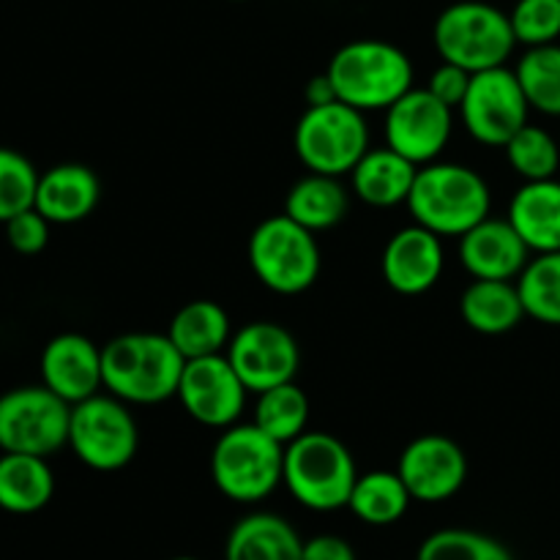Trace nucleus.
<instances>
[{"label":"nucleus","instance_id":"nucleus-1","mask_svg":"<svg viewBox=\"0 0 560 560\" xmlns=\"http://www.w3.org/2000/svg\"><path fill=\"white\" fill-rule=\"evenodd\" d=\"M186 359L167 334H120L102 348V381L126 405L178 397Z\"/></svg>","mask_w":560,"mask_h":560},{"label":"nucleus","instance_id":"nucleus-2","mask_svg":"<svg viewBox=\"0 0 560 560\" xmlns=\"http://www.w3.org/2000/svg\"><path fill=\"white\" fill-rule=\"evenodd\" d=\"M339 102L375 113L388 109L413 88V63L408 55L383 38H355L339 47L326 69Z\"/></svg>","mask_w":560,"mask_h":560},{"label":"nucleus","instance_id":"nucleus-3","mask_svg":"<svg viewBox=\"0 0 560 560\" xmlns=\"http://www.w3.org/2000/svg\"><path fill=\"white\" fill-rule=\"evenodd\" d=\"M405 206L413 222L435 235H465L490 217L492 195L476 170L452 162H430L419 167Z\"/></svg>","mask_w":560,"mask_h":560},{"label":"nucleus","instance_id":"nucleus-4","mask_svg":"<svg viewBox=\"0 0 560 560\" xmlns=\"http://www.w3.org/2000/svg\"><path fill=\"white\" fill-rule=\"evenodd\" d=\"M359 470L350 448L328 432H304L284 446L282 485L312 512L348 509Z\"/></svg>","mask_w":560,"mask_h":560},{"label":"nucleus","instance_id":"nucleus-5","mask_svg":"<svg viewBox=\"0 0 560 560\" xmlns=\"http://www.w3.org/2000/svg\"><path fill=\"white\" fill-rule=\"evenodd\" d=\"M432 42L441 60L463 66L470 74L506 66L517 47L506 11L485 0H459L446 5L432 27Z\"/></svg>","mask_w":560,"mask_h":560},{"label":"nucleus","instance_id":"nucleus-6","mask_svg":"<svg viewBox=\"0 0 560 560\" xmlns=\"http://www.w3.org/2000/svg\"><path fill=\"white\" fill-rule=\"evenodd\" d=\"M284 446L252 424L222 430L211 452V479L235 503H260L282 485Z\"/></svg>","mask_w":560,"mask_h":560},{"label":"nucleus","instance_id":"nucleus-7","mask_svg":"<svg viewBox=\"0 0 560 560\" xmlns=\"http://www.w3.org/2000/svg\"><path fill=\"white\" fill-rule=\"evenodd\" d=\"M249 266L260 284L279 295H299L320 277V246L312 230L293 222L288 213L268 217L252 230Z\"/></svg>","mask_w":560,"mask_h":560},{"label":"nucleus","instance_id":"nucleus-8","mask_svg":"<svg viewBox=\"0 0 560 560\" xmlns=\"http://www.w3.org/2000/svg\"><path fill=\"white\" fill-rule=\"evenodd\" d=\"M293 148L310 173L342 178L370 151V126L364 113L350 104H317L306 107L295 124Z\"/></svg>","mask_w":560,"mask_h":560},{"label":"nucleus","instance_id":"nucleus-9","mask_svg":"<svg viewBox=\"0 0 560 560\" xmlns=\"http://www.w3.org/2000/svg\"><path fill=\"white\" fill-rule=\"evenodd\" d=\"M137 446L140 432L124 399L93 394L71 405L69 448L82 465L98 474H113L135 459Z\"/></svg>","mask_w":560,"mask_h":560},{"label":"nucleus","instance_id":"nucleus-10","mask_svg":"<svg viewBox=\"0 0 560 560\" xmlns=\"http://www.w3.org/2000/svg\"><path fill=\"white\" fill-rule=\"evenodd\" d=\"M71 405L47 386L0 394V452L52 457L69 446Z\"/></svg>","mask_w":560,"mask_h":560},{"label":"nucleus","instance_id":"nucleus-11","mask_svg":"<svg viewBox=\"0 0 560 560\" xmlns=\"http://www.w3.org/2000/svg\"><path fill=\"white\" fill-rule=\"evenodd\" d=\"M530 104L525 98L514 69L476 71L470 88L459 104V118L465 131L476 142L490 148H503L525 124H528Z\"/></svg>","mask_w":560,"mask_h":560},{"label":"nucleus","instance_id":"nucleus-12","mask_svg":"<svg viewBox=\"0 0 560 560\" xmlns=\"http://www.w3.org/2000/svg\"><path fill=\"white\" fill-rule=\"evenodd\" d=\"M224 355L244 386L255 394L290 383L301 364V350L293 334L271 320H255L238 328Z\"/></svg>","mask_w":560,"mask_h":560},{"label":"nucleus","instance_id":"nucleus-13","mask_svg":"<svg viewBox=\"0 0 560 560\" xmlns=\"http://www.w3.org/2000/svg\"><path fill=\"white\" fill-rule=\"evenodd\" d=\"M249 388L233 370L224 353L189 359L178 386V399L186 413L202 427L228 430L238 424Z\"/></svg>","mask_w":560,"mask_h":560},{"label":"nucleus","instance_id":"nucleus-14","mask_svg":"<svg viewBox=\"0 0 560 560\" xmlns=\"http://www.w3.org/2000/svg\"><path fill=\"white\" fill-rule=\"evenodd\" d=\"M452 129L454 109L427 88H410L386 109V145L419 167L441 156Z\"/></svg>","mask_w":560,"mask_h":560},{"label":"nucleus","instance_id":"nucleus-15","mask_svg":"<svg viewBox=\"0 0 560 560\" xmlns=\"http://www.w3.org/2000/svg\"><path fill=\"white\" fill-rule=\"evenodd\" d=\"M397 474L402 476L413 501L443 503L463 490L468 479V457L457 441L432 432L405 446Z\"/></svg>","mask_w":560,"mask_h":560},{"label":"nucleus","instance_id":"nucleus-16","mask_svg":"<svg viewBox=\"0 0 560 560\" xmlns=\"http://www.w3.org/2000/svg\"><path fill=\"white\" fill-rule=\"evenodd\" d=\"M441 235L421 224H410L388 238L381 257V271L388 288L399 295H421L438 284L443 273Z\"/></svg>","mask_w":560,"mask_h":560},{"label":"nucleus","instance_id":"nucleus-17","mask_svg":"<svg viewBox=\"0 0 560 560\" xmlns=\"http://www.w3.org/2000/svg\"><path fill=\"white\" fill-rule=\"evenodd\" d=\"M42 383L69 405L98 394L102 381V348L82 334H58L42 350Z\"/></svg>","mask_w":560,"mask_h":560},{"label":"nucleus","instance_id":"nucleus-18","mask_svg":"<svg viewBox=\"0 0 560 560\" xmlns=\"http://www.w3.org/2000/svg\"><path fill=\"white\" fill-rule=\"evenodd\" d=\"M459 260L474 279H517L530 249L509 219H490L459 235Z\"/></svg>","mask_w":560,"mask_h":560},{"label":"nucleus","instance_id":"nucleus-19","mask_svg":"<svg viewBox=\"0 0 560 560\" xmlns=\"http://www.w3.org/2000/svg\"><path fill=\"white\" fill-rule=\"evenodd\" d=\"M98 197H102L98 175L85 164L66 162L38 175L33 208L52 224H77L96 211Z\"/></svg>","mask_w":560,"mask_h":560},{"label":"nucleus","instance_id":"nucleus-20","mask_svg":"<svg viewBox=\"0 0 560 560\" xmlns=\"http://www.w3.org/2000/svg\"><path fill=\"white\" fill-rule=\"evenodd\" d=\"M506 219L530 252H560V180H525L509 202Z\"/></svg>","mask_w":560,"mask_h":560},{"label":"nucleus","instance_id":"nucleus-21","mask_svg":"<svg viewBox=\"0 0 560 560\" xmlns=\"http://www.w3.org/2000/svg\"><path fill=\"white\" fill-rule=\"evenodd\" d=\"M419 164L394 148H370L350 173V186L361 202L372 208H394L408 202Z\"/></svg>","mask_w":560,"mask_h":560},{"label":"nucleus","instance_id":"nucleus-22","mask_svg":"<svg viewBox=\"0 0 560 560\" xmlns=\"http://www.w3.org/2000/svg\"><path fill=\"white\" fill-rule=\"evenodd\" d=\"M224 560H304V539L279 514H246L230 530Z\"/></svg>","mask_w":560,"mask_h":560},{"label":"nucleus","instance_id":"nucleus-23","mask_svg":"<svg viewBox=\"0 0 560 560\" xmlns=\"http://www.w3.org/2000/svg\"><path fill=\"white\" fill-rule=\"evenodd\" d=\"M459 315L465 326L487 337L514 331L523 317H528L517 282H506V279H474L459 299Z\"/></svg>","mask_w":560,"mask_h":560},{"label":"nucleus","instance_id":"nucleus-24","mask_svg":"<svg viewBox=\"0 0 560 560\" xmlns=\"http://www.w3.org/2000/svg\"><path fill=\"white\" fill-rule=\"evenodd\" d=\"M55 476L47 457L0 454V509L9 514H36L52 501Z\"/></svg>","mask_w":560,"mask_h":560},{"label":"nucleus","instance_id":"nucleus-25","mask_svg":"<svg viewBox=\"0 0 560 560\" xmlns=\"http://www.w3.org/2000/svg\"><path fill=\"white\" fill-rule=\"evenodd\" d=\"M167 337L184 359H202V355H219L228 350L233 331L230 317L217 301H189L173 315L167 326Z\"/></svg>","mask_w":560,"mask_h":560},{"label":"nucleus","instance_id":"nucleus-26","mask_svg":"<svg viewBox=\"0 0 560 560\" xmlns=\"http://www.w3.org/2000/svg\"><path fill=\"white\" fill-rule=\"evenodd\" d=\"M350 195L334 175L310 173L295 180L284 200V213L312 233L331 230L348 217Z\"/></svg>","mask_w":560,"mask_h":560},{"label":"nucleus","instance_id":"nucleus-27","mask_svg":"<svg viewBox=\"0 0 560 560\" xmlns=\"http://www.w3.org/2000/svg\"><path fill=\"white\" fill-rule=\"evenodd\" d=\"M410 492L397 470H370L359 474L353 492H350L348 509L366 525H394L405 517L410 506Z\"/></svg>","mask_w":560,"mask_h":560},{"label":"nucleus","instance_id":"nucleus-28","mask_svg":"<svg viewBox=\"0 0 560 560\" xmlns=\"http://www.w3.org/2000/svg\"><path fill=\"white\" fill-rule=\"evenodd\" d=\"M255 424L282 446L301 438L310 424V397L293 381L257 394Z\"/></svg>","mask_w":560,"mask_h":560},{"label":"nucleus","instance_id":"nucleus-29","mask_svg":"<svg viewBox=\"0 0 560 560\" xmlns=\"http://www.w3.org/2000/svg\"><path fill=\"white\" fill-rule=\"evenodd\" d=\"M525 315L536 323L560 328V252L530 257L517 277Z\"/></svg>","mask_w":560,"mask_h":560},{"label":"nucleus","instance_id":"nucleus-30","mask_svg":"<svg viewBox=\"0 0 560 560\" xmlns=\"http://www.w3.org/2000/svg\"><path fill=\"white\" fill-rule=\"evenodd\" d=\"M520 85L530 109L545 113L550 118H560V44L545 47H528L520 58L517 69Z\"/></svg>","mask_w":560,"mask_h":560},{"label":"nucleus","instance_id":"nucleus-31","mask_svg":"<svg viewBox=\"0 0 560 560\" xmlns=\"http://www.w3.org/2000/svg\"><path fill=\"white\" fill-rule=\"evenodd\" d=\"M506 162L523 180L556 178L560 170V145L556 137L541 126L525 124L512 140L503 145Z\"/></svg>","mask_w":560,"mask_h":560},{"label":"nucleus","instance_id":"nucleus-32","mask_svg":"<svg viewBox=\"0 0 560 560\" xmlns=\"http://www.w3.org/2000/svg\"><path fill=\"white\" fill-rule=\"evenodd\" d=\"M416 560H514V556L481 530L443 528L421 541Z\"/></svg>","mask_w":560,"mask_h":560},{"label":"nucleus","instance_id":"nucleus-33","mask_svg":"<svg viewBox=\"0 0 560 560\" xmlns=\"http://www.w3.org/2000/svg\"><path fill=\"white\" fill-rule=\"evenodd\" d=\"M38 170L27 156L14 148L0 145V224L16 213L27 211L36 202Z\"/></svg>","mask_w":560,"mask_h":560},{"label":"nucleus","instance_id":"nucleus-34","mask_svg":"<svg viewBox=\"0 0 560 560\" xmlns=\"http://www.w3.org/2000/svg\"><path fill=\"white\" fill-rule=\"evenodd\" d=\"M512 31L523 47H545L560 38V0H517L509 11Z\"/></svg>","mask_w":560,"mask_h":560},{"label":"nucleus","instance_id":"nucleus-35","mask_svg":"<svg viewBox=\"0 0 560 560\" xmlns=\"http://www.w3.org/2000/svg\"><path fill=\"white\" fill-rule=\"evenodd\" d=\"M49 219H44L36 208H27V211L16 213L11 217L9 222L3 224L5 228V241H9L11 249L16 255H42L49 244Z\"/></svg>","mask_w":560,"mask_h":560},{"label":"nucleus","instance_id":"nucleus-36","mask_svg":"<svg viewBox=\"0 0 560 560\" xmlns=\"http://www.w3.org/2000/svg\"><path fill=\"white\" fill-rule=\"evenodd\" d=\"M470 77L474 74H470V71H465L463 66H454V63H446V60H443V63L430 74L427 91H430L432 96L441 98L443 104H448L452 109H459V104H463L465 93H468V88H470Z\"/></svg>","mask_w":560,"mask_h":560},{"label":"nucleus","instance_id":"nucleus-37","mask_svg":"<svg viewBox=\"0 0 560 560\" xmlns=\"http://www.w3.org/2000/svg\"><path fill=\"white\" fill-rule=\"evenodd\" d=\"M304 560H355V552L342 536L320 534L304 541Z\"/></svg>","mask_w":560,"mask_h":560},{"label":"nucleus","instance_id":"nucleus-38","mask_svg":"<svg viewBox=\"0 0 560 560\" xmlns=\"http://www.w3.org/2000/svg\"><path fill=\"white\" fill-rule=\"evenodd\" d=\"M304 98H306V107H317V104L339 102L337 93H334V85H331V80H328L326 71H323V74H317V77H312V80L306 82Z\"/></svg>","mask_w":560,"mask_h":560},{"label":"nucleus","instance_id":"nucleus-39","mask_svg":"<svg viewBox=\"0 0 560 560\" xmlns=\"http://www.w3.org/2000/svg\"><path fill=\"white\" fill-rule=\"evenodd\" d=\"M170 560H197V558H191V556H178V558H170Z\"/></svg>","mask_w":560,"mask_h":560},{"label":"nucleus","instance_id":"nucleus-40","mask_svg":"<svg viewBox=\"0 0 560 560\" xmlns=\"http://www.w3.org/2000/svg\"><path fill=\"white\" fill-rule=\"evenodd\" d=\"M233 3H244V0H233Z\"/></svg>","mask_w":560,"mask_h":560}]
</instances>
